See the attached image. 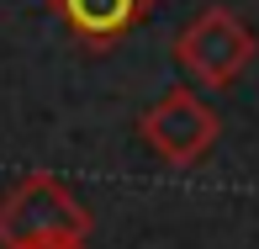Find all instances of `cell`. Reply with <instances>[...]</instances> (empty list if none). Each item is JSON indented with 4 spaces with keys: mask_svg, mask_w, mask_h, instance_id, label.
Masks as SVG:
<instances>
[{
    "mask_svg": "<svg viewBox=\"0 0 259 249\" xmlns=\"http://www.w3.org/2000/svg\"><path fill=\"white\" fill-rule=\"evenodd\" d=\"M90 207L69 196L64 181L53 175H27L0 196V249H37L58 239H85Z\"/></svg>",
    "mask_w": 259,
    "mask_h": 249,
    "instance_id": "6da1fadb",
    "label": "cell"
},
{
    "mask_svg": "<svg viewBox=\"0 0 259 249\" xmlns=\"http://www.w3.org/2000/svg\"><path fill=\"white\" fill-rule=\"evenodd\" d=\"M217 127H222L217 112H211L191 85L164 90V96L138 117L143 144L154 149L164 164H201L206 154H211V144H217Z\"/></svg>",
    "mask_w": 259,
    "mask_h": 249,
    "instance_id": "3957f363",
    "label": "cell"
},
{
    "mask_svg": "<svg viewBox=\"0 0 259 249\" xmlns=\"http://www.w3.org/2000/svg\"><path fill=\"white\" fill-rule=\"evenodd\" d=\"M37 249H85V239H58V244H37Z\"/></svg>",
    "mask_w": 259,
    "mask_h": 249,
    "instance_id": "5b68a950",
    "label": "cell"
},
{
    "mask_svg": "<svg viewBox=\"0 0 259 249\" xmlns=\"http://www.w3.org/2000/svg\"><path fill=\"white\" fill-rule=\"evenodd\" d=\"M175 58H180V69L196 80V85L228 90L233 80L249 69V58H254V32L243 27L228 6H206V11H196V16L180 27Z\"/></svg>",
    "mask_w": 259,
    "mask_h": 249,
    "instance_id": "7a4b0ae2",
    "label": "cell"
},
{
    "mask_svg": "<svg viewBox=\"0 0 259 249\" xmlns=\"http://www.w3.org/2000/svg\"><path fill=\"white\" fill-rule=\"evenodd\" d=\"M53 6L85 48H111L148 16V0H53Z\"/></svg>",
    "mask_w": 259,
    "mask_h": 249,
    "instance_id": "277c9868",
    "label": "cell"
}]
</instances>
